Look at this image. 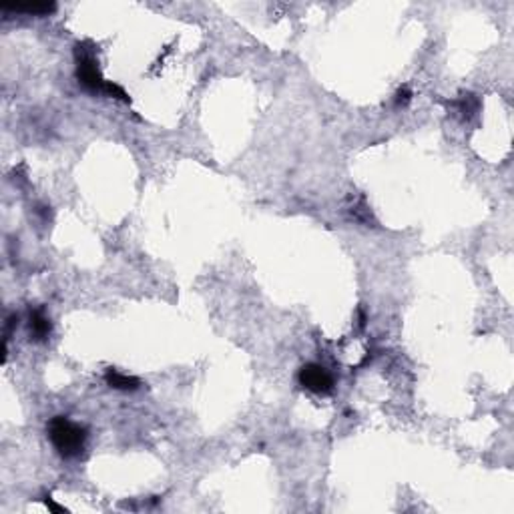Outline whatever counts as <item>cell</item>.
Segmentation results:
<instances>
[{"mask_svg": "<svg viewBox=\"0 0 514 514\" xmlns=\"http://www.w3.org/2000/svg\"><path fill=\"white\" fill-rule=\"evenodd\" d=\"M44 504L53 510V513H67V508H63V506H58L51 496H44Z\"/></svg>", "mask_w": 514, "mask_h": 514, "instance_id": "9c48e42d", "label": "cell"}, {"mask_svg": "<svg viewBox=\"0 0 514 514\" xmlns=\"http://www.w3.org/2000/svg\"><path fill=\"white\" fill-rule=\"evenodd\" d=\"M478 107H480V101L474 95H462L458 101H454V109L462 115V119H470L473 115L478 113Z\"/></svg>", "mask_w": 514, "mask_h": 514, "instance_id": "52a82bcc", "label": "cell"}, {"mask_svg": "<svg viewBox=\"0 0 514 514\" xmlns=\"http://www.w3.org/2000/svg\"><path fill=\"white\" fill-rule=\"evenodd\" d=\"M75 63H77V79L79 84H83L86 91L91 93H103L107 97L119 98L123 103H129L131 98L119 84L109 83L103 79L101 70H98L97 56H95V49L89 46V42H79L75 46Z\"/></svg>", "mask_w": 514, "mask_h": 514, "instance_id": "6da1fadb", "label": "cell"}, {"mask_svg": "<svg viewBox=\"0 0 514 514\" xmlns=\"http://www.w3.org/2000/svg\"><path fill=\"white\" fill-rule=\"evenodd\" d=\"M105 382H107L109 388L121 390V392H135V390H139L141 386L139 378L123 374V372H119V370H115V368H109V370L105 372Z\"/></svg>", "mask_w": 514, "mask_h": 514, "instance_id": "8992f818", "label": "cell"}, {"mask_svg": "<svg viewBox=\"0 0 514 514\" xmlns=\"http://www.w3.org/2000/svg\"><path fill=\"white\" fill-rule=\"evenodd\" d=\"M46 436L51 444L63 458L81 456L89 440V432L84 426L72 422L67 416H55L46 424Z\"/></svg>", "mask_w": 514, "mask_h": 514, "instance_id": "7a4b0ae2", "label": "cell"}, {"mask_svg": "<svg viewBox=\"0 0 514 514\" xmlns=\"http://www.w3.org/2000/svg\"><path fill=\"white\" fill-rule=\"evenodd\" d=\"M28 334L34 342H46L53 334V321L41 307L30 309L28 314Z\"/></svg>", "mask_w": 514, "mask_h": 514, "instance_id": "277c9868", "label": "cell"}, {"mask_svg": "<svg viewBox=\"0 0 514 514\" xmlns=\"http://www.w3.org/2000/svg\"><path fill=\"white\" fill-rule=\"evenodd\" d=\"M297 382L309 392L318 394V396H326V394L334 392V378H332V374L323 366L314 364V361H309V364L300 368Z\"/></svg>", "mask_w": 514, "mask_h": 514, "instance_id": "3957f363", "label": "cell"}, {"mask_svg": "<svg viewBox=\"0 0 514 514\" xmlns=\"http://www.w3.org/2000/svg\"><path fill=\"white\" fill-rule=\"evenodd\" d=\"M56 11L55 2H28V4H2V14H30V16H49Z\"/></svg>", "mask_w": 514, "mask_h": 514, "instance_id": "5b68a950", "label": "cell"}, {"mask_svg": "<svg viewBox=\"0 0 514 514\" xmlns=\"http://www.w3.org/2000/svg\"><path fill=\"white\" fill-rule=\"evenodd\" d=\"M410 98H412V91L408 86H402V89H398V93L394 97V105L396 107H406L410 103Z\"/></svg>", "mask_w": 514, "mask_h": 514, "instance_id": "ba28073f", "label": "cell"}]
</instances>
